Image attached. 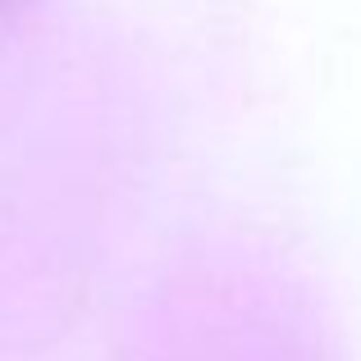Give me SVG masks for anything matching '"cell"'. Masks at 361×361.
I'll list each match as a JSON object with an SVG mask.
<instances>
[{"mask_svg": "<svg viewBox=\"0 0 361 361\" xmlns=\"http://www.w3.org/2000/svg\"><path fill=\"white\" fill-rule=\"evenodd\" d=\"M23 5H32V0H0V23H5V18H14Z\"/></svg>", "mask_w": 361, "mask_h": 361, "instance_id": "1", "label": "cell"}]
</instances>
